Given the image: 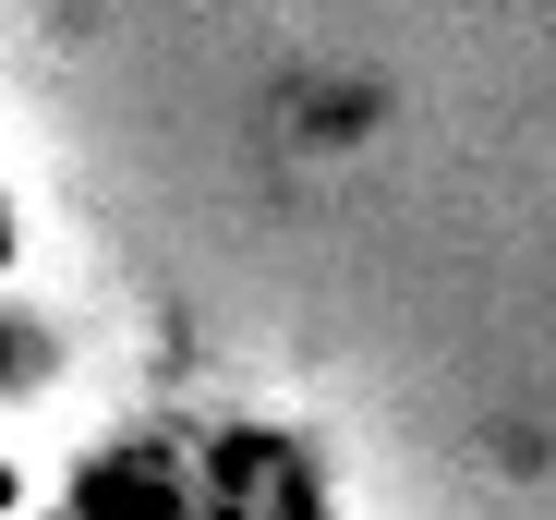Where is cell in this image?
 Returning <instances> with one entry per match:
<instances>
[{
	"mask_svg": "<svg viewBox=\"0 0 556 520\" xmlns=\"http://www.w3.org/2000/svg\"><path fill=\"white\" fill-rule=\"evenodd\" d=\"M0 496H13V484H0Z\"/></svg>",
	"mask_w": 556,
	"mask_h": 520,
	"instance_id": "cell-1",
	"label": "cell"
}]
</instances>
